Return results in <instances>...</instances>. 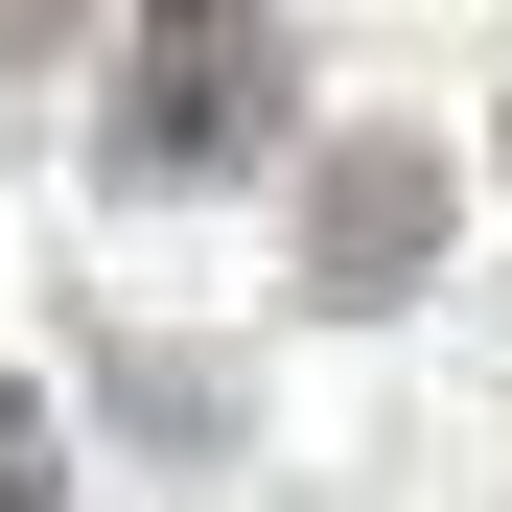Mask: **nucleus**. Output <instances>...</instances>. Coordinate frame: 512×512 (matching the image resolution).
Here are the masks:
<instances>
[{
    "instance_id": "20e7f679",
    "label": "nucleus",
    "mask_w": 512,
    "mask_h": 512,
    "mask_svg": "<svg viewBox=\"0 0 512 512\" xmlns=\"http://www.w3.org/2000/svg\"><path fill=\"white\" fill-rule=\"evenodd\" d=\"M70 24H94V0H0V70H47V47H70Z\"/></svg>"
},
{
    "instance_id": "f03ea898",
    "label": "nucleus",
    "mask_w": 512,
    "mask_h": 512,
    "mask_svg": "<svg viewBox=\"0 0 512 512\" xmlns=\"http://www.w3.org/2000/svg\"><path fill=\"white\" fill-rule=\"evenodd\" d=\"M443 280V140H326L303 163V303H419Z\"/></svg>"
},
{
    "instance_id": "f257e3e1",
    "label": "nucleus",
    "mask_w": 512,
    "mask_h": 512,
    "mask_svg": "<svg viewBox=\"0 0 512 512\" xmlns=\"http://www.w3.org/2000/svg\"><path fill=\"white\" fill-rule=\"evenodd\" d=\"M280 140V24L256 0H140V47H117V187H233V163Z\"/></svg>"
},
{
    "instance_id": "7ed1b4c3",
    "label": "nucleus",
    "mask_w": 512,
    "mask_h": 512,
    "mask_svg": "<svg viewBox=\"0 0 512 512\" xmlns=\"http://www.w3.org/2000/svg\"><path fill=\"white\" fill-rule=\"evenodd\" d=\"M47 489H70V466H47V396L0 373V512H47Z\"/></svg>"
}]
</instances>
